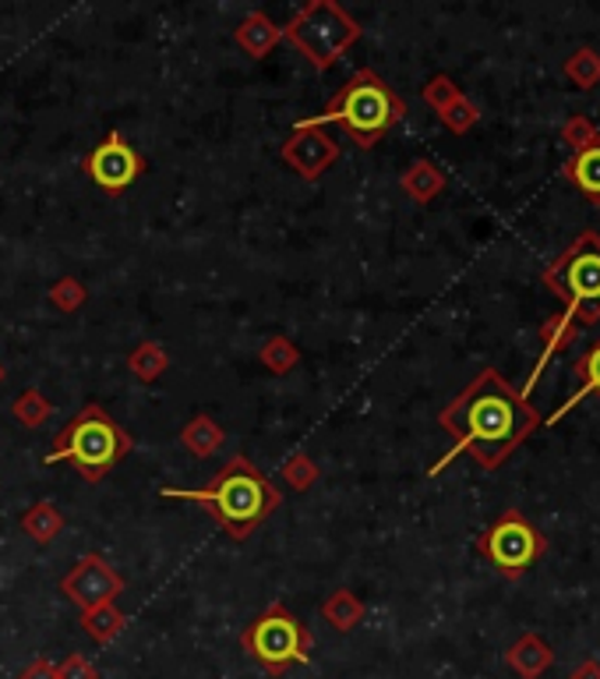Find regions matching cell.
<instances>
[{
	"mask_svg": "<svg viewBox=\"0 0 600 679\" xmlns=\"http://www.w3.org/2000/svg\"><path fill=\"white\" fill-rule=\"evenodd\" d=\"M438 424L452 435V449L432 467V474H438L441 467L455 457H463V453H470L480 467H498L537 429L540 418L534 404L526 400L505 375H498L495 368H484V372L441 410Z\"/></svg>",
	"mask_w": 600,
	"mask_h": 679,
	"instance_id": "1",
	"label": "cell"
},
{
	"mask_svg": "<svg viewBox=\"0 0 600 679\" xmlns=\"http://www.w3.org/2000/svg\"><path fill=\"white\" fill-rule=\"evenodd\" d=\"M163 495L209 506V514L230 531L234 542H245L279 506V489L248 457H234L202 489H163Z\"/></svg>",
	"mask_w": 600,
	"mask_h": 679,
	"instance_id": "2",
	"label": "cell"
},
{
	"mask_svg": "<svg viewBox=\"0 0 600 679\" xmlns=\"http://www.w3.org/2000/svg\"><path fill=\"white\" fill-rule=\"evenodd\" d=\"M407 103L399 99L389 85H385L371 67L353 71V78L328 99V107L314 118L300 121L304 127H322V124H342L361 149H371L375 141L389 132L392 124L403 121Z\"/></svg>",
	"mask_w": 600,
	"mask_h": 679,
	"instance_id": "3",
	"label": "cell"
},
{
	"mask_svg": "<svg viewBox=\"0 0 600 679\" xmlns=\"http://www.w3.org/2000/svg\"><path fill=\"white\" fill-rule=\"evenodd\" d=\"M132 435L99 404L82 407L53 439V453H47V464H75L85 481H103L107 471H113L127 453H132Z\"/></svg>",
	"mask_w": 600,
	"mask_h": 679,
	"instance_id": "4",
	"label": "cell"
},
{
	"mask_svg": "<svg viewBox=\"0 0 600 679\" xmlns=\"http://www.w3.org/2000/svg\"><path fill=\"white\" fill-rule=\"evenodd\" d=\"M548 287L562 294L565 316L579 330L600 322V237L583 234L548 269Z\"/></svg>",
	"mask_w": 600,
	"mask_h": 679,
	"instance_id": "5",
	"label": "cell"
},
{
	"mask_svg": "<svg viewBox=\"0 0 600 679\" xmlns=\"http://www.w3.org/2000/svg\"><path fill=\"white\" fill-rule=\"evenodd\" d=\"M240 644H245L248 655L259 662L268 676H283L287 669H293V665L311 662L314 637L290 608L268 605L259 619L248 622V630L240 633Z\"/></svg>",
	"mask_w": 600,
	"mask_h": 679,
	"instance_id": "6",
	"label": "cell"
},
{
	"mask_svg": "<svg viewBox=\"0 0 600 679\" xmlns=\"http://www.w3.org/2000/svg\"><path fill=\"white\" fill-rule=\"evenodd\" d=\"M283 36L308 57L314 71H328L361 39V25L333 0H311V4L293 14V22L283 28Z\"/></svg>",
	"mask_w": 600,
	"mask_h": 679,
	"instance_id": "7",
	"label": "cell"
},
{
	"mask_svg": "<svg viewBox=\"0 0 600 679\" xmlns=\"http://www.w3.org/2000/svg\"><path fill=\"white\" fill-rule=\"evenodd\" d=\"M480 552L495 563L498 573L516 577L523 570H530L540 552H545V534L526 517H520L516 509H509V514L480 538Z\"/></svg>",
	"mask_w": 600,
	"mask_h": 679,
	"instance_id": "8",
	"label": "cell"
},
{
	"mask_svg": "<svg viewBox=\"0 0 600 679\" xmlns=\"http://www.w3.org/2000/svg\"><path fill=\"white\" fill-rule=\"evenodd\" d=\"M61 591L82 608V613H92V608L113 605V598L124 591V577L113 570L99 552H89V556H82L75 563V570L61 580Z\"/></svg>",
	"mask_w": 600,
	"mask_h": 679,
	"instance_id": "9",
	"label": "cell"
},
{
	"mask_svg": "<svg viewBox=\"0 0 600 679\" xmlns=\"http://www.w3.org/2000/svg\"><path fill=\"white\" fill-rule=\"evenodd\" d=\"M85 174H89L103 192H124V188H132L141 174V156L127 146L124 135L113 132L85 156Z\"/></svg>",
	"mask_w": 600,
	"mask_h": 679,
	"instance_id": "10",
	"label": "cell"
},
{
	"mask_svg": "<svg viewBox=\"0 0 600 679\" xmlns=\"http://www.w3.org/2000/svg\"><path fill=\"white\" fill-rule=\"evenodd\" d=\"M336 156H339L336 138L325 135L322 127H304V124H297L293 135L287 138V146H283V160H287L304 181L325 174V166L336 163Z\"/></svg>",
	"mask_w": 600,
	"mask_h": 679,
	"instance_id": "11",
	"label": "cell"
},
{
	"mask_svg": "<svg viewBox=\"0 0 600 679\" xmlns=\"http://www.w3.org/2000/svg\"><path fill=\"white\" fill-rule=\"evenodd\" d=\"M509 665L516 669L523 679H537V676H545L548 672V665H551V647L540 641L537 633H526L520 637L516 644L509 647Z\"/></svg>",
	"mask_w": 600,
	"mask_h": 679,
	"instance_id": "12",
	"label": "cell"
},
{
	"mask_svg": "<svg viewBox=\"0 0 600 679\" xmlns=\"http://www.w3.org/2000/svg\"><path fill=\"white\" fill-rule=\"evenodd\" d=\"M565 174L583 195L590 198V202H600V138L593 141V146L579 149L573 160H568Z\"/></svg>",
	"mask_w": 600,
	"mask_h": 679,
	"instance_id": "13",
	"label": "cell"
},
{
	"mask_svg": "<svg viewBox=\"0 0 600 679\" xmlns=\"http://www.w3.org/2000/svg\"><path fill=\"white\" fill-rule=\"evenodd\" d=\"M64 528V517H61V509H57L50 499H39L25 509V517H22V531L33 538L36 545H50L57 534H61Z\"/></svg>",
	"mask_w": 600,
	"mask_h": 679,
	"instance_id": "14",
	"label": "cell"
},
{
	"mask_svg": "<svg viewBox=\"0 0 600 679\" xmlns=\"http://www.w3.org/2000/svg\"><path fill=\"white\" fill-rule=\"evenodd\" d=\"M283 39V28H276L273 22L265 18V14H248L245 22H240V28H237V42L240 47H245L251 57H265L268 50L276 47V42Z\"/></svg>",
	"mask_w": 600,
	"mask_h": 679,
	"instance_id": "15",
	"label": "cell"
},
{
	"mask_svg": "<svg viewBox=\"0 0 600 679\" xmlns=\"http://www.w3.org/2000/svg\"><path fill=\"white\" fill-rule=\"evenodd\" d=\"M180 443L188 446L195 457H212L223 446V429L209 415H195L180 432Z\"/></svg>",
	"mask_w": 600,
	"mask_h": 679,
	"instance_id": "16",
	"label": "cell"
},
{
	"mask_svg": "<svg viewBox=\"0 0 600 679\" xmlns=\"http://www.w3.org/2000/svg\"><path fill=\"white\" fill-rule=\"evenodd\" d=\"M322 616L333 622V627L339 630V633H350L357 622L364 619V605H361V598H357L353 591H333L325 598V605H322Z\"/></svg>",
	"mask_w": 600,
	"mask_h": 679,
	"instance_id": "17",
	"label": "cell"
},
{
	"mask_svg": "<svg viewBox=\"0 0 600 679\" xmlns=\"http://www.w3.org/2000/svg\"><path fill=\"white\" fill-rule=\"evenodd\" d=\"M403 188H407V195L417 198V202H432V198L446 188V177H441V170L435 163L417 160L403 174Z\"/></svg>",
	"mask_w": 600,
	"mask_h": 679,
	"instance_id": "18",
	"label": "cell"
},
{
	"mask_svg": "<svg viewBox=\"0 0 600 679\" xmlns=\"http://www.w3.org/2000/svg\"><path fill=\"white\" fill-rule=\"evenodd\" d=\"M124 627H127V616L117 605H103V608H92V613H82V630L99 644H110Z\"/></svg>",
	"mask_w": 600,
	"mask_h": 679,
	"instance_id": "19",
	"label": "cell"
},
{
	"mask_svg": "<svg viewBox=\"0 0 600 679\" xmlns=\"http://www.w3.org/2000/svg\"><path fill=\"white\" fill-rule=\"evenodd\" d=\"M576 379H579V386L573 390V396H568L565 407H562L554 418H562L568 407H576V404L583 400V396L600 393V340H597V344H593V347H590L587 354H583L579 361H576Z\"/></svg>",
	"mask_w": 600,
	"mask_h": 679,
	"instance_id": "20",
	"label": "cell"
},
{
	"mask_svg": "<svg viewBox=\"0 0 600 679\" xmlns=\"http://www.w3.org/2000/svg\"><path fill=\"white\" fill-rule=\"evenodd\" d=\"M127 368H132L141 382H155L170 368V358L155 340H146V344H138L132 354H127Z\"/></svg>",
	"mask_w": 600,
	"mask_h": 679,
	"instance_id": "21",
	"label": "cell"
},
{
	"mask_svg": "<svg viewBox=\"0 0 600 679\" xmlns=\"http://www.w3.org/2000/svg\"><path fill=\"white\" fill-rule=\"evenodd\" d=\"M259 358H262V365L268 368V372L283 375V372H290V368L300 361V350L290 344L287 336H268V344L259 350Z\"/></svg>",
	"mask_w": 600,
	"mask_h": 679,
	"instance_id": "22",
	"label": "cell"
},
{
	"mask_svg": "<svg viewBox=\"0 0 600 679\" xmlns=\"http://www.w3.org/2000/svg\"><path fill=\"white\" fill-rule=\"evenodd\" d=\"M579 336V325L568 319V316H559L554 322L545 325V354H540V365H548L551 354H559L565 347H573V340Z\"/></svg>",
	"mask_w": 600,
	"mask_h": 679,
	"instance_id": "23",
	"label": "cell"
},
{
	"mask_svg": "<svg viewBox=\"0 0 600 679\" xmlns=\"http://www.w3.org/2000/svg\"><path fill=\"white\" fill-rule=\"evenodd\" d=\"M50 410H53L50 400L39 390H25L18 400H14V418H18L22 424H28V429H36V424L47 421Z\"/></svg>",
	"mask_w": 600,
	"mask_h": 679,
	"instance_id": "24",
	"label": "cell"
},
{
	"mask_svg": "<svg viewBox=\"0 0 600 679\" xmlns=\"http://www.w3.org/2000/svg\"><path fill=\"white\" fill-rule=\"evenodd\" d=\"M283 481H290V489L297 492H304L311 489L314 481H318V467H314V460L308 457V453H293V457L283 464Z\"/></svg>",
	"mask_w": 600,
	"mask_h": 679,
	"instance_id": "25",
	"label": "cell"
},
{
	"mask_svg": "<svg viewBox=\"0 0 600 679\" xmlns=\"http://www.w3.org/2000/svg\"><path fill=\"white\" fill-rule=\"evenodd\" d=\"M565 71H568V78H573L576 85H583V89H590V85L600 78V57H597L593 50H579V53L568 57Z\"/></svg>",
	"mask_w": 600,
	"mask_h": 679,
	"instance_id": "26",
	"label": "cell"
},
{
	"mask_svg": "<svg viewBox=\"0 0 600 679\" xmlns=\"http://www.w3.org/2000/svg\"><path fill=\"white\" fill-rule=\"evenodd\" d=\"M85 301V287L75 280V276H64L61 283H53L50 287V305L61 308V311H75L78 305Z\"/></svg>",
	"mask_w": 600,
	"mask_h": 679,
	"instance_id": "27",
	"label": "cell"
},
{
	"mask_svg": "<svg viewBox=\"0 0 600 679\" xmlns=\"http://www.w3.org/2000/svg\"><path fill=\"white\" fill-rule=\"evenodd\" d=\"M424 99H427V103H432L438 113H446V110L455 103V99H460V92H455V85H452L446 75H438V78H432V85H427V89H424Z\"/></svg>",
	"mask_w": 600,
	"mask_h": 679,
	"instance_id": "28",
	"label": "cell"
},
{
	"mask_svg": "<svg viewBox=\"0 0 600 679\" xmlns=\"http://www.w3.org/2000/svg\"><path fill=\"white\" fill-rule=\"evenodd\" d=\"M441 121H446V124L452 127V132H466V127L477 121V110L470 107L466 99L460 96V99H455V103L446 110V113H441Z\"/></svg>",
	"mask_w": 600,
	"mask_h": 679,
	"instance_id": "29",
	"label": "cell"
},
{
	"mask_svg": "<svg viewBox=\"0 0 600 679\" xmlns=\"http://www.w3.org/2000/svg\"><path fill=\"white\" fill-rule=\"evenodd\" d=\"M57 676L61 679H99V669L85 655H67L61 662V669H57Z\"/></svg>",
	"mask_w": 600,
	"mask_h": 679,
	"instance_id": "30",
	"label": "cell"
},
{
	"mask_svg": "<svg viewBox=\"0 0 600 679\" xmlns=\"http://www.w3.org/2000/svg\"><path fill=\"white\" fill-rule=\"evenodd\" d=\"M565 138H568V146H573L576 152L579 149H587V146H593V127L587 124V121H573V124H568L565 127Z\"/></svg>",
	"mask_w": 600,
	"mask_h": 679,
	"instance_id": "31",
	"label": "cell"
},
{
	"mask_svg": "<svg viewBox=\"0 0 600 679\" xmlns=\"http://www.w3.org/2000/svg\"><path fill=\"white\" fill-rule=\"evenodd\" d=\"M18 679H61V676H57V669H53L47 658H39V662L28 665V669H22Z\"/></svg>",
	"mask_w": 600,
	"mask_h": 679,
	"instance_id": "32",
	"label": "cell"
},
{
	"mask_svg": "<svg viewBox=\"0 0 600 679\" xmlns=\"http://www.w3.org/2000/svg\"><path fill=\"white\" fill-rule=\"evenodd\" d=\"M568 679H600V665L597 662H583L579 669H573Z\"/></svg>",
	"mask_w": 600,
	"mask_h": 679,
	"instance_id": "33",
	"label": "cell"
},
{
	"mask_svg": "<svg viewBox=\"0 0 600 679\" xmlns=\"http://www.w3.org/2000/svg\"><path fill=\"white\" fill-rule=\"evenodd\" d=\"M0 379H4V368H0Z\"/></svg>",
	"mask_w": 600,
	"mask_h": 679,
	"instance_id": "34",
	"label": "cell"
}]
</instances>
